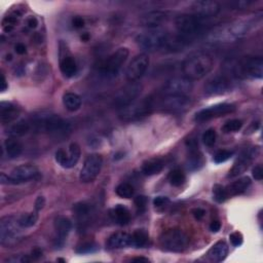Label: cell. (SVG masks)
<instances>
[{
	"label": "cell",
	"instance_id": "6da1fadb",
	"mask_svg": "<svg viewBox=\"0 0 263 263\" xmlns=\"http://www.w3.org/2000/svg\"><path fill=\"white\" fill-rule=\"evenodd\" d=\"M261 23V18L234 21L216 27L207 35V40L210 43H229L240 40L247 36L254 28Z\"/></svg>",
	"mask_w": 263,
	"mask_h": 263
},
{
	"label": "cell",
	"instance_id": "7a4b0ae2",
	"mask_svg": "<svg viewBox=\"0 0 263 263\" xmlns=\"http://www.w3.org/2000/svg\"><path fill=\"white\" fill-rule=\"evenodd\" d=\"M30 123L33 131L47 133L58 138L67 137L71 132L70 124L52 112L36 113L31 117Z\"/></svg>",
	"mask_w": 263,
	"mask_h": 263
},
{
	"label": "cell",
	"instance_id": "3957f363",
	"mask_svg": "<svg viewBox=\"0 0 263 263\" xmlns=\"http://www.w3.org/2000/svg\"><path fill=\"white\" fill-rule=\"evenodd\" d=\"M214 66L213 58L206 53H195L188 56L182 64L185 77L190 80H199L210 73Z\"/></svg>",
	"mask_w": 263,
	"mask_h": 263
},
{
	"label": "cell",
	"instance_id": "277c9868",
	"mask_svg": "<svg viewBox=\"0 0 263 263\" xmlns=\"http://www.w3.org/2000/svg\"><path fill=\"white\" fill-rule=\"evenodd\" d=\"M208 19L198 17L193 14L180 15L175 20V25L180 34V38L186 43L199 34H201L208 26Z\"/></svg>",
	"mask_w": 263,
	"mask_h": 263
},
{
	"label": "cell",
	"instance_id": "5b68a950",
	"mask_svg": "<svg viewBox=\"0 0 263 263\" xmlns=\"http://www.w3.org/2000/svg\"><path fill=\"white\" fill-rule=\"evenodd\" d=\"M154 108V99L145 97L140 101H135L129 106L119 110L118 116L124 122H135L149 115Z\"/></svg>",
	"mask_w": 263,
	"mask_h": 263
},
{
	"label": "cell",
	"instance_id": "8992f818",
	"mask_svg": "<svg viewBox=\"0 0 263 263\" xmlns=\"http://www.w3.org/2000/svg\"><path fill=\"white\" fill-rule=\"evenodd\" d=\"M21 228H23L19 219L13 216H7L0 220V244L4 247H13L22 240Z\"/></svg>",
	"mask_w": 263,
	"mask_h": 263
},
{
	"label": "cell",
	"instance_id": "52a82bcc",
	"mask_svg": "<svg viewBox=\"0 0 263 263\" xmlns=\"http://www.w3.org/2000/svg\"><path fill=\"white\" fill-rule=\"evenodd\" d=\"M161 248L169 252H183L189 245L188 235L181 229L173 228L164 231L159 237Z\"/></svg>",
	"mask_w": 263,
	"mask_h": 263
},
{
	"label": "cell",
	"instance_id": "ba28073f",
	"mask_svg": "<svg viewBox=\"0 0 263 263\" xmlns=\"http://www.w3.org/2000/svg\"><path fill=\"white\" fill-rule=\"evenodd\" d=\"M168 33L160 28L148 29L136 37L137 44L145 52L153 53L165 45Z\"/></svg>",
	"mask_w": 263,
	"mask_h": 263
},
{
	"label": "cell",
	"instance_id": "9c48e42d",
	"mask_svg": "<svg viewBox=\"0 0 263 263\" xmlns=\"http://www.w3.org/2000/svg\"><path fill=\"white\" fill-rule=\"evenodd\" d=\"M39 175L38 169L33 164H21L16 166L12 173L9 175L2 173L0 182L2 184H22L30 180L35 179Z\"/></svg>",
	"mask_w": 263,
	"mask_h": 263
},
{
	"label": "cell",
	"instance_id": "30bf717a",
	"mask_svg": "<svg viewBox=\"0 0 263 263\" xmlns=\"http://www.w3.org/2000/svg\"><path fill=\"white\" fill-rule=\"evenodd\" d=\"M233 73L242 78H258L263 77V61L262 58L249 57L238 61L233 67Z\"/></svg>",
	"mask_w": 263,
	"mask_h": 263
},
{
	"label": "cell",
	"instance_id": "8fae6325",
	"mask_svg": "<svg viewBox=\"0 0 263 263\" xmlns=\"http://www.w3.org/2000/svg\"><path fill=\"white\" fill-rule=\"evenodd\" d=\"M143 86L140 82H129L117 91L113 98V106L123 109L135 102L141 95Z\"/></svg>",
	"mask_w": 263,
	"mask_h": 263
},
{
	"label": "cell",
	"instance_id": "7c38bea8",
	"mask_svg": "<svg viewBox=\"0 0 263 263\" xmlns=\"http://www.w3.org/2000/svg\"><path fill=\"white\" fill-rule=\"evenodd\" d=\"M103 164V158L99 154H91L84 160L83 166L81 168L79 179L82 183L93 182L101 172Z\"/></svg>",
	"mask_w": 263,
	"mask_h": 263
},
{
	"label": "cell",
	"instance_id": "4fadbf2b",
	"mask_svg": "<svg viewBox=\"0 0 263 263\" xmlns=\"http://www.w3.org/2000/svg\"><path fill=\"white\" fill-rule=\"evenodd\" d=\"M129 50L127 47H121L114 52L108 59L104 62L101 67V72L106 77H114L117 75L123 65L126 63L129 57Z\"/></svg>",
	"mask_w": 263,
	"mask_h": 263
},
{
	"label": "cell",
	"instance_id": "5bb4252c",
	"mask_svg": "<svg viewBox=\"0 0 263 263\" xmlns=\"http://www.w3.org/2000/svg\"><path fill=\"white\" fill-rule=\"evenodd\" d=\"M193 80L187 77H174L166 81L162 93L164 96H187L193 91Z\"/></svg>",
	"mask_w": 263,
	"mask_h": 263
},
{
	"label": "cell",
	"instance_id": "9a60e30c",
	"mask_svg": "<svg viewBox=\"0 0 263 263\" xmlns=\"http://www.w3.org/2000/svg\"><path fill=\"white\" fill-rule=\"evenodd\" d=\"M260 153V148L259 147H252L248 150H246L234 162L232 168L229 170L227 174L228 179H233L238 177L240 175L245 173L248 168L250 166L251 162L259 155Z\"/></svg>",
	"mask_w": 263,
	"mask_h": 263
},
{
	"label": "cell",
	"instance_id": "2e32d148",
	"mask_svg": "<svg viewBox=\"0 0 263 263\" xmlns=\"http://www.w3.org/2000/svg\"><path fill=\"white\" fill-rule=\"evenodd\" d=\"M232 89L231 79L224 74H217L205 84V93L209 96H218L228 93Z\"/></svg>",
	"mask_w": 263,
	"mask_h": 263
},
{
	"label": "cell",
	"instance_id": "e0dca14e",
	"mask_svg": "<svg viewBox=\"0 0 263 263\" xmlns=\"http://www.w3.org/2000/svg\"><path fill=\"white\" fill-rule=\"evenodd\" d=\"M234 110H235V106L233 104H228V103L216 104V105L204 108L201 111H199L195 116V121L200 122V123L207 122V121L231 113Z\"/></svg>",
	"mask_w": 263,
	"mask_h": 263
},
{
	"label": "cell",
	"instance_id": "ac0fdd59",
	"mask_svg": "<svg viewBox=\"0 0 263 263\" xmlns=\"http://www.w3.org/2000/svg\"><path fill=\"white\" fill-rule=\"evenodd\" d=\"M149 66V57L146 54H140L136 56L126 71V77L130 82L139 80L146 72Z\"/></svg>",
	"mask_w": 263,
	"mask_h": 263
},
{
	"label": "cell",
	"instance_id": "d6986e66",
	"mask_svg": "<svg viewBox=\"0 0 263 263\" xmlns=\"http://www.w3.org/2000/svg\"><path fill=\"white\" fill-rule=\"evenodd\" d=\"M190 105L192 101L187 96H165L160 102V107L172 113L184 112Z\"/></svg>",
	"mask_w": 263,
	"mask_h": 263
},
{
	"label": "cell",
	"instance_id": "ffe728a7",
	"mask_svg": "<svg viewBox=\"0 0 263 263\" xmlns=\"http://www.w3.org/2000/svg\"><path fill=\"white\" fill-rule=\"evenodd\" d=\"M81 155L80 147L77 143H72L69 146L68 152L60 149L56 152V161L65 169H71L76 165Z\"/></svg>",
	"mask_w": 263,
	"mask_h": 263
},
{
	"label": "cell",
	"instance_id": "44dd1931",
	"mask_svg": "<svg viewBox=\"0 0 263 263\" xmlns=\"http://www.w3.org/2000/svg\"><path fill=\"white\" fill-rule=\"evenodd\" d=\"M220 12V5L216 2L210 0H201L192 5V13L198 17L209 19L216 16Z\"/></svg>",
	"mask_w": 263,
	"mask_h": 263
},
{
	"label": "cell",
	"instance_id": "7402d4cb",
	"mask_svg": "<svg viewBox=\"0 0 263 263\" xmlns=\"http://www.w3.org/2000/svg\"><path fill=\"white\" fill-rule=\"evenodd\" d=\"M168 18L169 17L164 12L152 11L141 16L139 22L142 26L148 29H154V28H158L160 25L165 23Z\"/></svg>",
	"mask_w": 263,
	"mask_h": 263
},
{
	"label": "cell",
	"instance_id": "603a6c76",
	"mask_svg": "<svg viewBox=\"0 0 263 263\" xmlns=\"http://www.w3.org/2000/svg\"><path fill=\"white\" fill-rule=\"evenodd\" d=\"M54 226L57 234L56 244L57 246H62L72 228V222L65 216H57L54 222Z\"/></svg>",
	"mask_w": 263,
	"mask_h": 263
},
{
	"label": "cell",
	"instance_id": "cb8c5ba5",
	"mask_svg": "<svg viewBox=\"0 0 263 263\" xmlns=\"http://www.w3.org/2000/svg\"><path fill=\"white\" fill-rule=\"evenodd\" d=\"M20 114L19 108L10 102H2L0 103V121L4 125L11 124Z\"/></svg>",
	"mask_w": 263,
	"mask_h": 263
},
{
	"label": "cell",
	"instance_id": "d4e9b609",
	"mask_svg": "<svg viewBox=\"0 0 263 263\" xmlns=\"http://www.w3.org/2000/svg\"><path fill=\"white\" fill-rule=\"evenodd\" d=\"M73 212L76 216V219L78 221V224L84 226L90 221L92 216V207L84 202L77 203L73 207Z\"/></svg>",
	"mask_w": 263,
	"mask_h": 263
},
{
	"label": "cell",
	"instance_id": "484cf974",
	"mask_svg": "<svg viewBox=\"0 0 263 263\" xmlns=\"http://www.w3.org/2000/svg\"><path fill=\"white\" fill-rule=\"evenodd\" d=\"M107 246L110 249H123L132 246V236L127 232L113 233L107 242Z\"/></svg>",
	"mask_w": 263,
	"mask_h": 263
},
{
	"label": "cell",
	"instance_id": "4316f807",
	"mask_svg": "<svg viewBox=\"0 0 263 263\" xmlns=\"http://www.w3.org/2000/svg\"><path fill=\"white\" fill-rule=\"evenodd\" d=\"M250 184H251V179L249 177L240 178L238 180L230 183L225 187L226 195L228 198L242 195L249 188Z\"/></svg>",
	"mask_w": 263,
	"mask_h": 263
},
{
	"label": "cell",
	"instance_id": "83f0119b",
	"mask_svg": "<svg viewBox=\"0 0 263 263\" xmlns=\"http://www.w3.org/2000/svg\"><path fill=\"white\" fill-rule=\"evenodd\" d=\"M189 147H190L189 148L190 153L188 155L187 162H186L187 169L190 170V171L200 170L205 163L204 157H203L202 153L199 151L197 144H189Z\"/></svg>",
	"mask_w": 263,
	"mask_h": 263
},
{
	"label": "cell",
	"instance_id": "f1b7e54d",
	"mask_svg": "<svg viewBox=\"0 0 263 263\" xmlns=\"http://www.w3.org/2000/svg\"><path fill=\"white\" fill-rule=\"evenodd\" d=\"M228 254V245L224 241L217 242L208 252V256L213 262L223 261Z\"/></svg>",
	"mask_w": 263,
	"mask_h": 263
},
{
	"label": "cell",
	"instance_id": "f546056e",
	"mask_svg": "<svg viewBox=\"0 0 263 263\" xmlns=\"http://www.w3.org/2000/svg\"><path fill=\"white\" fill-rule=\"evenodd\" d=\"M60 70L62 74L67 77H73L77 72V65L71 55H65L60 59Z\"/></svg>",
	"mask_w": 263,
	"mask_h": 263
},
{
	"label": "cell",
	"instance_id": "4dcf8cb0",
	"mask_svg": "<svg viewBox=\"0 0 263 263\" xmlns=\"http://www.w3.org/2000/svg\"><path fill=\"white\" fill-rule=\"evenodd\" d=\"M32 130V126L30 121H20L14 125H12L11 127H9V129L7 130V133L10 137L12 138H18V137H22L26 134H28L30 131Z\"/></svg>",
	"mask_w": 263,
	"mask_h": 263
},
{
	"label": "cell",
	"instance_id": "1f68e13d",
	"mask_svg": "<svg viewBox=\"0 0 263 263\" xmlns=\"http://www.w3.org/2000/svg\"><path fill=\"white\" fill-rule=\"evenodd\" d=\"M111 217L113 219V221L121 225V226H124V225H127L129 224L130 220H131V214H130V211L123 205H117L115 206L112 210H111Z\"/></svg>",
	"mask_w": 263,
	"mask_h": 263
},
{
	"label": "cell",
	"instance_id": "d6a6232c",
	"mask_svg": "<svg viewBox=\"0 0 263 263\" xmlns=\"http://www.w3.org/2000/svg\"><path fill=\"white\" fill-rule=\"evenodd\" d=\"M163 166L164 163L161 158H150L143 163L142 173L146 176H153V175L159 174Z\"/></svg>",
	"mask_w": 263,
	"mask_h": 263
},
{
	"label": "cell",
	"instance_id": "836d02e7",
	"mask_svg": "<svg viewBox=\"0 0 263 263\" xmlns=\"http://www.w3.org/2000/svg\"><path fill=\"white\" fill-rule=\"evenodd\" d=\"M5 150L9 158H17L23 152V145L16 138H9L5 142Z\"/></svg>",
	"mask_w": 263,
	"mask_h": 263
},
{
	"label": "cell",
	"instance_id": "e575fe53",
	"mask_svg": "<svg viewBox=\"0 0 263 263\" xmlns=\"http://www.w3.org/2000/svg\"><path fill=\"white\" fill-rule=\"evenodd\" d=\"M63 104L65 108L71 112L77 111L82 104L81 98L75 93H66L63 96Z\"/></svg>",
	"mask_w": 263,
	"mask_h": 263
},
{
	"label": "cell",
	"instance_id": "d590c367",
	"mask_svg": "<svg viewBox=\"0 0 263 263\" xmlns=\"http://www.w3.org/2000/svg\"><path fill=\"white\" fill-rule=\"evenodd\" d=\"M132 246L135 248H143L148 243V233L144 229H137L132 234Z\"/></svg>",
	"mask_w": 263,
	"mask_h": 263
},
{
	"label": "cell",
	"instance_id": "8d00e7d4",
	"mask_svg": "<svg viewBox=\"0 0 263 263\" xmlns=\"http://www.w3.org/2000/svg\"><path fill=\"white\" fill-rule=\"evenodd\" d=\"M169 181L171 185L179 187L185 182V174L180 169H174L169 174Z\"/></svg>",
	"mask_w": 263,
	"mask_h": 263
},
{
	"label": "cell",
	"instance_id": "74e56055",
	"mask_svg": "<svg viewBox=\"0 0 263 263\" xmlns=\"http://www.w3.org/2000/svg\"><path fill=\"white\" fill-rule=\"evenodd\" d=\"M38 220V214L37 211L33 212V213H29V214H24L19 218V223L23 228H28V227H32L36 224Z\"/></svg>",
	"mask_w": 263,
	"mask_h": 263
},
{
	"label": "cell",
	"instance_id": "f35d334b",
	"mask_svg": "<svg viewBox=\"0 0 263 263\" xmlns=\"http://www.w3.org/2000/svg\"><path fill=\"white\" fill-rule=\"evenodd\" d=\"M116 195L122 199H131L134 196V187L130 183H121L116 189Z\"/></svg>",
	"mask_w": 263,
	"mask_h": 263
},
{
	"label": "cell",
	"instance_id": "ab89813d",
	"mask_svg": "<svg viewBox=\"0 0 263 263\" xmlns=\"http://www.w3.org/2000/svg\"><path fill=\"white\" fill-rule=\"evenodd\" d=\"M213 196H214V200L217 203H219V204L224 203L228 199V197L226 195L225 187L220 185V184L214 185V187H213Z\"/></svg>",
	"mask_w": 263,
	"mask_h": 263
},
{
	"label": "cell",
	"instance_id": "60d3db41",
	"mask_svg": "<svg viewBox=\"0 0 263 263\" xmlns=\"http://www.w3.org/2000/svg\"><path fill=\"white\" fill-rule=\"evenodd\" d=\"M243 127V122L240 119H231L229 122H227L223 127H222V131L225 134L228 133H233V132H237L241 130V128Z\"/></svg>",
	"mask_w": 263,
	"mask_h": 263
},
{
	"label": "cell",
	"instance_id": "b9f144b4",
	"mask_svg": "<svg viewBox=\"0 0 263 263\" xmlns=\"http://www.w3.org/2000/svg\"><path fill=\"white\" fill-rule=\"evenodd\" d=\"M98 245L94 242H86L78 246L76 249V252L79 254H89V253H94L98 250Z\"/></svg>",
	"mask_w": 263,
	"mask_h": 263
},
{
	"label": "cell",
	"instance_id": "7bdbcfd3",
	"mask_svg": "<svg viewBox=\"0 0 263 263\" xmlns=\"http://www.w3.org/2000/svg\"><path fill=\"white\" fill-rule=\"evenodd\" d=\"M216 138H217V134H216L215 130L209 129L203 135V142L206 146L211 147L216 143Z\"/></svg>",
	"mask_w": 263,
	"mask_h": 263
},
{
	"label": "cell",
	"instance_id": "ee69618b",
	"mask_svg": "<svg viewBox=\"0 0 263 263\" xmlns=\"http://www.w3.org/2000/svg\"><path fill=\"white\" fill-rule=\"evenodd\" d=\"M233 155V151L230 150H220L214 155V161L216 163H222L228 160Z\"/></svg>",
	"mask_w": 263,
	"mask_h": 263
},
{
	"label": "cell",
	"instance_id": "f6af8a7d",
	"mask_svg": "<svg viewBox=\"0 0 263 263\" xmlns=\"http://www.w3.org/2000/svg\"><path fill=\"white\" fill-rule=\"evenodd\" d=\"M18 23V19L16 17H7L3 21V27L6 32H10L14 29L15 25Z\"/></svg>",
	"mask_w": 263,
	"mask_h": 263
},
{
	"label": "cell",
	"instance_id": "bcb514c9",
	"mask_svg": "<svg viewBox=\"0 0 263 263\" xmlns=\"http://www.w3.org/2000/svg\"><path fill=\"white\" fill-rule=\"evenodd\" d=\"M147 198L144 197V196H139L135 199V206L137 208V211L139 213H142L146 210V207H147Z\"/></svg>",
	"mask_w": 263,
	"mask_h": 263
},
{
	"label": "cell",
	"instance_id": "7dc6e473",
	"mask_svg": "<svg viewBox=\"0 0 263 263\" xmlns=\"http://www.w3.org/2000/svg\"><path fill=\"white\" fill-rule=\"evenodd\" d=\"M229 240H230V243H231L232 246H234V247H240V246L243 244L244 237H243V235H242L241 232L235 231V232H232V233L229 235Z\"/></svg>",
	"mask_w": 263,
	"mask_h": 263
},
{
	"label": "cell",
	"instance_id": "c3c4849f",
	"mask_svg": "<svg viewBox=\"0 0 263 263\" xmlns=\"http://www.w3.org/2000/svg\"><path fill=\"white\" fill-rule=\"evenodd\" d=\"M170 204V200L166 197H156L153 201V205L156 208H164Z\"/></svg>",
	"mask_w": 263,
	"mask_h": 263
},
{
	"label": "cell",
	"instance_id": "681fc988",
	"mask_svg": "<svg viewBox=\"0 0 263 263\" xmlns=\"http://www.w3.org/2000/svg\"><path fill=\"white\" fill-rule=\"evenodd\" d=\"M252 175L255 180L257 181H261L263 178V169L261 164H257L254 166L253 171H252Z\"/></svg>",
	"mask_w": 263,
	"mask_h": 263
},
{
	"label": "cell",
	"instance_id": "f907efd6",
	"mask_svg": "<svg viewBox=\"0 0 263 263\" xmlns=\"http://www.w3.org/2000/svg\"><path fill=\"white\" fill-rule=\"evenodd\" d=\"M193 215L197 220H202L206 215V211L202 208H196L193 210Z\"/></svg>",
	"mask_w": 263,
	"mask_h": 263
},
{
	"label": "cell",
	"instance_id": "816d5d0a",
	"mask_svg": "<svg viewBox=\"0 0 263 263\" xmlns=\"http://www.w3.org/2000/svg\"><path fill=\"white\" fill-rule=\"evenodd\" d=\"M72 25L76 29H80V28H82L84 26V20L81 17H75L72 20Z\"/></svg>",
	"mask_w": 263,
	"mask_h": 263
},
{
	"label": "cell",
	"instance_id": "f5cc1de1",
	"mask_svg": "<svg viewBox=\"0 0 263 263\" xmlns=\"http://www.w3.org/2000/svg\"><path fill=\"white\" fill-rule=\"evenodd\" d=\"M45 206V200L43 197H38L35 201V210L38 212L40 210L43 209V207Z\"/></svg>",
	"mask_w": 263,
	"mask_h": 263
},
{
	"label": "cell",
	"instance_id": "db71d44e",
	"mask_svg": "<svg viewBox=\"0 0 263 263\" xmlns=\"http://www.w3.org/2000/svg\"><path fill=\"white\" fill-rule=\"evenodd\" d=\"M221 229V222L218 220L212 221L210 224V230L212 232H218Z\"/></svg>",
	"mask_w": 263,
	"mask_h": 263
},
{
	"label": "cell",
	"instance_id": "11a10c76",
	"mask_svg": "<svg viewBox=\"0 0 263 263\" xmlns=\"http://www.w3.org/2000/svg\"><path fill=\"white\" fill-rule=\"evenodd\" d=\"M15 51H16V53L19 54V55H24V54H26L27 49H26L25 44H23V43H18V44L15 46Z\"/></svg>",
	"mask_w": 263,
	"mask_h": 263
},
{
	"label": "cell",
	"instance_id": "9f6ffc18",
	"mask_svg": "<svg viewBox=\"0 0 263 263\" xmlns=\"http://www.w3.org/2000/svg\"><path fill=\"white\" fill-rule=\"evenodd\" d=\"M27 25H28V27H29V28H31V29H35V28L37 27V25H38V21H37V19H36V18L31 17V18H29V19L27 20Z\"/></svg>",
	"mask_w": 263,
	"mask_h": 263
},
{
	"label": "cell",
	"instance_id": "6f0895ef",
	"mask_svg": "<svg viewBox=\"0 0 263 263\" xmlns=\"http://www.w3.org/2000/svg\"><path fill=\"white\" fill-rule=\"evenodd\" d=\"M8 89V84H7V80L4 74H2V92H5Z\"/></svg>",
	"mask_w": 263,
	"mask_h": 263
},
{
	"label": "cell",
	"instance_id": "680465c9",
	"mask_svg": "<svg viewBox=\"0 0 263 263\" xmlns=\"http://www.w3.org/2000/svg\"><path fill=\"white\" fill-rule=\"evenodd\" d=\"M41 255H42V252H41V250H39V249H35V250H33V252H32V258H34V259L39 258Z\"/></svg>",
	"mask_w": 263,
	"mask_h": 263
},
{
	"label": "cell",
	"instance_id": "91938a15",
	"mask_svg": "<svg viewBox=\"0 0 263 263\" xmlns=\"http://www.w3.org/2000/svg\"><path fill=\"white\" fill-rule=\"evenodd\" d=\"M81 39H82L83 41H87V40L90 39V35L87 34V33H84V34L81 35Z\"/></svg>",
	"mask_w": 263,
	"mask_h": 263
},
{
	"label": "cell",
	"instance_id": "94428289",
	"mask_svg": "<svg viewBox=\"0 0 263 263\" xmlns=\"http://www.w3.org/2000/svg\"><path fill=\"white\" fill-rule=\"evenodd\" d=\"M133 261H144V262H149V260L147 258H143V257H138V258H134Z\"/></svg>",
	"mask_w": 263,
	"mask_h": 263
}]
</instances>
